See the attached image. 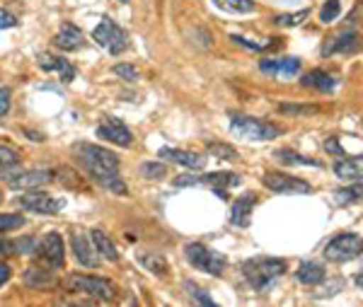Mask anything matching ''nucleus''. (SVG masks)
Wrapping results in <instances>:
<instances>
[{"mask_svg":"<svg viewBox=\"0 0 363 307\" xmlns=\"http://www.w3.org/2000/svg\"><path fill=\"white\" fill-rule=\"evenodd\" d=\"M363 201V184H354V186H344L335 191V203L337 206H351Z\"/></svg>","mask_w":363,"mask_h":307,"instance_id":"nucleus-27","label":"nucleus"},{"mask_svg":"<svg viewBox=\"0 0 363 307\" xmlns=\"http://www.w3.org/2000/svg\"><path fill=\"white\" fill-rule=\"evenodd\" d=\"M354 281H356V286H359V288H363V267H361L359 271H356Z\"/></svg>","mask_w":363,"mask_h":307,"instance_id":"nucleus-44","label":"nucleus"},{"mask_svg":"<svg viewBox=\"0 0 363 307\" xmlns=\"http://www.w3.org/2000/svg\"><path fill=\"white\" fill-rule=\"evenodd\" d=\"M361 254H363V238L356 233H342L325 245L327 262L342 264V262H351V259H359Z\"/></svg>","mask_w":363,"mask_h":307,"instance_id":"nucleus-5","label":"nucleus"},{"mask_svg":"<svg viewBox=\"0 0 363 307\" xmlns=\"http://www.w3.org/2000/svg\"><path fill=\"white\" fill-rule=\"evenodd\" d=\"M157 155L165 157V160H169V162H174V164H182V167H186V169H203L206 167V157L196 155V152H189V150H182V147H160Z\"/></svg>","mask_w":363,"mask_h":307,"instance_id":"nucleus-16","label":"nucleus"},{"mask_svg":"<svg viewBox=\"0 0 363 307\" xmlns=\"http://www.w3.org/2000/svg\"><path fill=\"white\" fill-rule=\"evenodd\" d=\"M66 286L70 288L73 293H80V295H87V298H95V300H116L119 298V288L114 286L109 279H97V276H68Z\"/></svg>","mask_w":363,"mask_h":307,"instance_id":"nucleus-4","label":"nucleus"},{"mask_svg":"<svg viewBox=\"0 0 363 307\" xmlns=\"http://www.w3.org/2000/svg\"><path fill=\"white\" fill-rule=\"evenodd\" d=\"M0 254H17V240H0Z\"/></svg>","mask_w":363,"mask_h":307,"instance_id":"nucleus-41","label":"nucleus"},{"mask_svg":"<svg viewBox=\"0 0 363 307\" xmlns=\"http://www.w3.org/2000/svg\"><path fill=\"white\" fill-rule=\"evenodd\" d=\"M140 174L145 177V179H162V177L167 174V167L165 162H143L140 164Z\"/></svg>","mask_w":363,"mask_h":307,"instance_id":"nucleus-34","label":"nucleus"},{"mask_svg":"<svg viewBox=\"0 0 363 307\" xmlns=\"http://www.w3.org/2000/svg\"><path fill=\"white\" fill-rule=\"evenodd\" d=\"M281 114H291V116H303V114H315L318 111V107H296V104H281L279 107Z\"/></svg>","mask_w":363,"mask_h":307,"instance_id":"nucleus-38","label":"nucleus"},{"mask_svg":"<svg viewBox=\"0 0 363 307\" xmlns=\"http://www.w3.org/2000/svg\"><path fill=\"white\" fill-rule=\"evenodd\" d=\"M242 271L245 281L250 283L255 291L264 293L269 286H274V281H279L281 276L286 274V262L284 259H274V257H255L242 262Z\"/></svg>","mask_w":363,"mask_h":307,"instance_id":"nucleus-2","label":"nucleus"},{"mask_svg":"<svg viewBox=\"0 0 363 307\" xmlns=\"http://www.w3.org/2000/svg\"><path fill=\"white\" fill-rule=\"evenodd\" d=\"M303 87H313V90H320V92H332L335 87L339 85V78L330 70H310V73L303 75L301 80Z\"/></svg>","mask_w":363,"mask_h":307,"instance_id":"nucleus-19","label":"nucleus"},{"mask_svg":"<svg viewBox=\"0 0 363 307\" xmlns=\"http://www.w3.org/2000/svg\"><path fill=\"white\" fill-rule=\"evenodd\" d=\"M211 3L223 10V13H233V15L255 13V3H252V0H211Z\"/></svg>","mask_w":363,"mask_h":307,"instance_id":"nucleus-26","label":"nucleus"},{"mask_svg":"<svg viewBox=\"0 0 363 307\" xmlns=\"http://www.w3.org/2000/svg\"><path fill=\"white\" fill-rule=\"evenodd\" d=\"M25 218L15 213H0V233H10V230H20L25 225Z\"/></svg>","mask_w":363,"mask_h":307,"instance_id":"nucleus-35","label":"nucleus"},{"mask_svg":"<svg viewBox=\"0 0 363 307\" xmlns=\"http://www.w3.org/2000/svg\"><path fill=\"white\" fill-rule=\"evenodd\" d=\"M262 182L274 194H313V186L308 182H303L301 177H291L284 172H267L262 177Z\"/></svg>","mask_w":363,"mask_h":307,"instance_id":"nucleus-10","label":"nucleus"},{"mask_svg":"<svg viewBox=\"0 0 363 307\" xmlns=\"http://www.w3.org/2000/svg\"><path fill=\"white\" fill-rule=\"evenodd\" d=\"M20 164V152L13 145H0V172L3 169H15Z\"/></svg>","mask_w":363,"mask_h":307,"instance_id":"nucleus-31","label":"nucleus"},{"mask_svg":"<svg viewBox=\"0 0 363 307\" xmlns=\"http://www.w3.org/2000/svg\"><path fill=\"white\" fill-rule=\"evenodd\" d=\"M140 264H143L148 271H153L157 276H165L167 274V262L162 259V254H150V252H143L140 254Z\"/></svg>","mask_w":363,"mask_h":307,"instance_id":"nucleus-29","label":"nucleus"},{"mask_svg":"<svg viewBox=\"0 0 363 307\" xmlns=\"http://www.w3.org/2000/svg\"><path fill=\"white\" fill-rule=\"evenodd\" d=\"M39 66H42L44 70H51V73H58V78H61L63 82H73L75 78V68L73 63L66 61V58L61 56H54V54H39Z\"/></svg>","mask_w":363,"mask_h":307,"instance_id":"nucleus-18","label":"nucleus"},{"mask_svg":"<svg viewBox=\"0 0 363 307\" xmlns=\"http://www.w3.org/2000/svg\"><path fill=\"white\" fill-rule=\"evenodd\" d=\"M17 25V17L13 13H8V10L0 8V29H10Z\"/></svg>","mask_w":363,"mask_h":307,"instance_id":"nucleus-40","label":"nucleus"},{"mask_svg":"<svg viewBox=\"0 0 363 307\" xmlns=\"http://www.w3.org/2000/svg\"><path fill=\"white\" fill-rule=\"evenodd\" d=\"M116 3H121V5H128V3H131V0H116Z\"/></svg>","mask_w":363,"mask_h":307,"instance_id":"nucleus-45","label":"nucleus"},{"mask_svg":"<svg viewBox=\"0 0 363 307\" xmlns=\"http://www.w3.org/2000/svg\"><path fill=\"white\" fill-rule=\"evenodd\" d=\"M10 276H13V269H10L5 262H0V286H5V283L10 281Z\"/></svg>","mask_w":363,"mask_h":307,"instance_id":"nucleus-42","label":"nucleus"},{"mask_svg":"<svg viewBox=\"0 0 363 307\" xmlns=\"http://www.w3.org/2000/svg\"><path fill=\"white\" fill-rule=\"evenodd\" d=\"M325 147H327V150H330V152H335V155H342V147H339L337 138H330V140H327Z\"/></svg>","mask_w":363,"mask_h":307,"instance_id":"nucleus-43","label":"nucleus"},{"mask_svg":"<svg viewBox=\"0 0 363 307\" xmlns=\"http://www.w3.org/2000/svg\"><path fill=\"white\" fill-rule=\"evenodd\" d=\"M114 75L126 82H136L138 80V70L133 66H128V63H119V66H114Z\"/></svg>","mask_w":363,"mask_h":307,"instance_id":"nucleus-37","label":"nucleus"},{"mask_svg":"<svg viewBox=\"0 0 363 307\" xmlns=\"http://www.w3.org/2000/svg\"><path fill=\"white\" fill-rule=\"evenodd\" d=\"M54 44L63 51H75V49H80V44H83V32H80L75 25H70V22H63L61 29H58V34L54 37Z\"/></svg>","mask_w":363,"mask_h":307,"instance_id":"nucleus-21","label":"nucleus"},{"mask_svg":"<svg viewBox=\"0 0 363 307\" xmlns=\"http://www.w3.org/2000/svg\"><path fill=\"white\" fill-rule=\"evenodd\" d=\"M361 46V37L354 32V29H347V32L337 34V37L327 39L325 46H322V56H335V54H351Z\"/></svg>","mask_w":363,"mask_h":307,"instance_id":"nucleus-15","label":"nucleus"},{"mask_svg":"<svg viewBox=\"0 0 363 307\" xmlns=\"http://www.w3.org/2000/svg\"><path fill=\"white\" fill-rule=\"evenodd\" d=\"M184 254H186V262L199 271H206L211 276H220L225 271L228 262L223 254L208 250V247L199 245V242H189V245L184 247Z\"/></svg>","mask_w":363,"mask_h":307,"instance_id":"nucleus-6","label":"nucleus"},{"mask_svg":"<svg viewBox=\"0 0 363 307\" xmlns=\"http://www.w3.org/2000/svg\"><path fill=\"white\" fill-rule=\"evenodd\" d=\"M95 135L119 147H131L133 143V135L126 128V123H121L119 119H114V116H104V119L99 121V126L95 128Z\"/></svg>","mask_w":363,"mask_h":307,"instance_id":"nucleus-11","label":"nucleus"},{"mask_svg":"<svg viewBox=\"0 0 363 307\" xmlns=\"http://www.w3.org/2000/svg\"><path fill=\"white\" fill-rule=\"evenodd\" d=\"M17 203H20L25 211H32V213L51 216V213H58V211H63L66 201L51 196V194H46V191H39V189H29L27 194L17 196Z\"/></svg>","mask_w":363,"mask_h":307,"instance_id":"nucleus-8","label":"nucleus"},{"mask_svg":"<svg viewBox=\"0 0 363 307\" xmlns=\"http://www.w3.org/2000/svg\"><path fill=\"white\" fill-rule=\"evenodd\" d=\"M230 133L240 140H255V143H262V140H272V138H277V135H281L284 128L277 126V123L255 119V116L230 114Z\"/></svg>","mask_w":363,"mask_h":307,"instance_id":"nucleus-3","label":"nucleus"},{"mask_svg":"<svg viewBox=\"0 0 363 307\" xmlns=\"http://www.w3.org/2000/svg\"><path fill=\"white\" fill-rule=\"evenodd\" d=\"M5 182L13 189H39L54 182V169H27V172H10L3 169Z\"/></svg>","mask_w":363,"mask_h":307,"instance_id":"nucleus-12","label":"nucleus"},{"mask_svg":"<svg viewBox=\"0 0 363 307\" xmlns=\"http://www.w3.org/2000/svg\"><path fill=\"white\" fill-rule=\"evenodd\" d=\"M310 10H298V13H291V15H279L277 17V25L279 27H298L303 20H308Z\"/></svg>","mask_w":363,"mask_h":307,"instance_id":"nucleus-36","label":"nucleus"},{"mask_svg":"<svg viewBox=\"0 0 363 307\" xmlns=\"http://www.w3.org/2000/svg\"><path fill=\"white\" fill-rule=\"evenodd\" d=\"M90 240H92V245H95L97 254H102L107 262H119V250H116V245L102 233V230H92Z\"/></svg>","mask_w":363,"mask_h":307,"instance_id":"nucleus-25","label":"nucleus"},{"mask_svg":"<svg viewBox=\"0 0 363 307\" xmlns=\"http://www.w3.org/2000/svg\"><path fill=\"white\" fill-rule=\"evenodd\" d=\"M335 174L339 177V179L361 182L363 179V155L347 157V160L335 162Z\"/></svg>","mask_w":363,"mask_h":307,"instance_id":"nucleus-22","label":"nucleus"},{"mask_svg":"<svg viewBox=\"0 0 363 307\" xmlns=\"http://www.w3.org/2000/svg\"><path fill=\"white\" fill-rule=\"evenodd\" d=\"M70 247H73V254H75V262L83 264L87 269H97L99 267V254L92 245V240H87L85 233L80 230H73L70 233Z\"/></svg>","mask_w":363,"mask_h":307,"instance_id":"nucleus-13","label":"nucleus"},{"mask_svg":"<svg viewBox=\"0 0 363 307\" xmlns=\"http://www.w3.org/2000/svg\"><path fill=\"white\" fill-rule=\"evenodd\" d=\"M184 291L189 293V298H191V300H196L199 305H206V307H213V305H216V300L211 298V295H206V291H201V288H199L196 283L184 281Z\"/></svg>","mask_w":363,"mask_h":307,"instance_id":"nucleus-32","label":"nucleus"},{"mask_svg":"<svg viewBox=\"0 0 363 307\" xmlns=\"http://www.w3.org/2000/svg\"><path fill=\"white\" fill-rule=\"evenodd\" d=\"M10 99H13V92L8 87H0V116H5L10 111Z\"/></svg>","mask_w":363,"mask_h":307,"instance_id":"nucleus-39","label":"nucleus"},{"mask_svg":"<svg viewBox=\"0 0 363 307\" xmlns=\"http://www.w3.org/2000/svg\"><path fill=\"white\" fill-rule=\"evenodd\" d=\"M92 39H95L104 51H109L112 56L128 49L126 32L116 25V22L109 20V17H102V20H99V25L95 27V32H92Z\"/></svg>","mask_w":363,"mask_h":307,"instance_id":"nucleus-7","label":"nucleus"},{"mask_svg":"<svg viewBox=\"0 0 363 307\" xmlns=\"http://www.w3.org/2000/svg\"><path fill=\"white\" fill-rule=\"evenodd\" d=\"M262 73L274 75V78H291V75H298L301 70V61L298 58H264L259 63Z\"/></svg>","mask_w":363,"mask_h":307,"instance_id":"nucleus-17","label":"nucleus"},{"mask_svg":"<svg viewBox=\"0 0 363 307\" xmlns=\"http://www.w3.org/2000/svg\"><path fill=\"white\" fill-rule=\"evenodd\" d=\"M39 257L44 259L46 264H49L51 269H61L63 262H66V257H63V240L58 233H49L44 235L42 242H39V250H37Z\"/></svg>","mask_w":363,"mask_h":307,"instance_id":"nucleus-14","label":"nucleus"},{"mask_svg":"<svg viewBox=\"0 0 363 307\" xmlns=\"http://www.w3.org/2000/svg\"><path fill=\"white\" fill-rule=\"evenodd\" d=\"M252 208H255V196L252 194H245L233 201V208H230V223L238 228H247L250 225V218H252Z\"/></svg>","mask_w":363,"mask_h":307,"instance_id":"nucleus-20","label":"nucleus"},{"mask_svg":"<svg viewBox=\"0 0 363 307\" xmlns=\"http://www.w3.org/2000/svg\"><path fill=\"white\" fill-rule=\"evenodd\" d=\"M339 10H342V0H327L320 10V22L322 25H330L339 17Z\"/></svg>","mask_w":363,"mask_h":307,"instance_id":"nucleus-33","label":"nucleus"},{"mask_svg":"<svg viewBox=\"0 0 363 307\" xmlns=\"http://www.w3.org/2000/svg\"><path fill=\"white\" fill-rule=\"evenodd\" d=\"M296 279L301 281L303 286H318V283L327 279V271L318 262H303L296 271Z\"/></svg>","mask_w":363,"mask_h":307,"instance_id":"nucleus-23","label":"nucleus"},{"mask_svg":"<svg viewBox=\"0 0 363 307\" xmlns=\"http://www.w3.org/2000/svg\"><path fill=\"white\" fill-rule=\"evenodd\" d=\"M0 201H3V196H0Z\"/></svg>","mask_w":363,"mask_h":307,"instance_id":"nucleus-46","label":"nucleus"},{"mask_svg":"<svg viewBox=\"0 0 363 307\" xmlns=\"http://www.w3.org/2000/svg\"><path fill=\"white\" fill-rule=\"evenodd\" d=\"M22 281H25L29 288H51V286H56V274H51L49 269L32 267L22 274Z\"/></svg>","mask_w":363,"mask_h":307,"instance_id":"nucleus-24","label":"nucleus"},{"mask_svg":"<svg viewBox=\"0 0 363 307\" xmlns=\"http://www.w3.org/2000/svg\"><path fill=\"white\" fill-rule=\"evenodd\" d=\"M206 150L211 152L213 157L218 160H228V162H235L238 160V150L233 145H225V143H208Z\"/></svg>","mask_w":363,"mask_h":307,"instance_id":"nucleus-30","label":"nucleus"},{"mask_svg":"<svg viewBox=\"0 0 363 307\" xmlns=\"http://www.w3.org/2000/svg\"><path fill=\"white\" fill-rule=\"evenodd\" d=\"M277 160L281 164H289V167H294V164H301V167H320V162L298 155V152H294V150H277Z\"/></svg>","mask_w":363,"mask_h":307,"instance_id":"nucleus-28","label":"nucleus"},{"mask_svg":"<svg viewBox=\"0 0 363 307\" xmlns=\"http://www.w3.org/2000/svg\"><path fill=\"white\" fill-rule=\"evenodd\" d=\"M75 160L80 167L90 174V179H95L97 184H102L104 189H109L112 194L126 196V184L119 177V160L112 150L95 143H75L73 145Z\"/></svg>","mask_w":363,"mask_h":307,"instance_id":"nucleus-1","label":"nucleus"},{"mask_svg":"<svg viewBox=\"0 0 363 307\" xmlns=\"http://www.w3.org/2000/svg\"><path fill=\"white\" fill-rule=\"evenodd\" d=\"M177 186H211L223 196V189L228 186H238L240 184V177L233 172H213V174H184L174 182Z\"/></svg>","mask_w":363,"mask_h":307,"instance_id":"nucleus-9","label":"nucleus"}]
</instances>
